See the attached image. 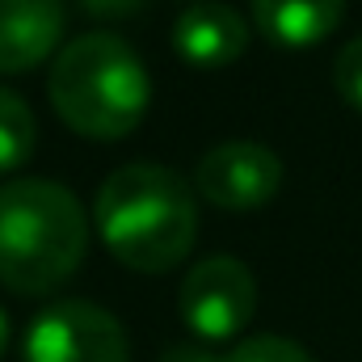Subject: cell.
Wrapping results in <instances>:
<instances>
[{"label":"cell","mask_w":362,"mask_h":362,"mask_svg":"<svg viewBox=\"0 0 362 362\" xmlns=\"http://www.w3.org/2000/svg\"><path fill=\"white\" fill-rule=\"evenodd\" d=\"M93 228L105 253L135 274L181 266L198 240V194L169 165L135 160L101 181Z\"/></svg>","instance_id":"1"},{"label":"cell","mask_w":362,"mask_h":362,"mask_svg":"<svg viewBox=\"0 0 362 362\" xmlns=\"http://www.w3.org/2000/svg\"><path fill=\"white\" fill-rule=\"evenodd\" d=\"M89 253V211L47 177L0 185V282L13 295H51Z\"/></svg>","instance_id":"2"},{"label":"cell","mask_w":362,"mask_h":362,"mask_svg":"<svg viewBox=\"0 0 362 362\" xmlns=\"http://www.w3.org/2000/svg\"><path fill=\"white\" fill-rule=\"evenodd\" d=\"M47 97L59 122L76 135L127 139L152 105V81L139 51L127 38L93 30L59 47L47 76Z\"/></svg>","instance_id":"3"},{"label":"cell","mask_w":362,"mask_h":362,"mask_svg":"<svg viewBox=\"0 0 362 362\" xmlns=\"http://www.w3.org/2000/svg\"><path fill=\"white\" fill-rule=\"evenodd\" d=\"M21 362H131V346L114 312L89 299H59L25 325Z\"/></svg>","instance_id":"4"},{"label":"cell","mask_w":362,"mask_h":362,"mask_svg":"<svg viewBox=\"0 0 362 362\" xmlns=\"http://www.w3.org/2000/svg\"><path fill=\"white\" fill-rule=\"evenodd\" d=\"M177 312L198 341H232L257 312V278L240 257H202L181 278Z\"/></svg>","instance_id":"5"},{"label":"cell","mask_w":362,"mask_h":362,"mask_svg":"<svg viewBox=\"0 0 362 362\" xmlns=\"http://www.w3.org/2000/svg\"><path fill=\"white\" fill-rule=\"evenodd\" d=\"M278 189H282V160L274 148L257 139L215 144L194 165V194H202L211 206L232 215L266 206Z\"/></svg>","instance_id":"6"},{"label":"cell","mask_w":362,"mask_h":362,"mask_svg":"<svg viewBox=\"0 0 362 362\" xmlns=\"http://www.w3.org/2000/svg\"><path fill=\"white\" fill-rule=\"evenodd\" d=\"M64 0H0V76L38 68L59 51Z\"/></svg>","instance_id":"7"},{"label":"cell","mask_w":362,"mask_h":362,"mask_svg":"<svg viewBox=\"0 0 362 362\" xmlns=\"http://www.w3.org/2000/svg\"><path fill=\"white\" fill-rule=\"evenodd\" d=\"M173 47L185 64L194 68H228L249 47V25L232 4L198 0L181 8L173 21Z\"/></svg>","instance_id":"8"},{"label":"cell","mask_w":362,"mask_h":362,"mask_svg":"<svg viewBox=\"0 0 362 362\" xmlns=\"http://www.w3.org/2000/svg\"><path fill=\"white\" fill-rule=\"evenodd\" d=\"M257 30L282 51H308L325 42L346 13V0H249Z\"/></svg>","instance_id":"9"},{"label":"cell","mask_w":362,"mask_h":362,"mask_svg":"<svg viewBox=\"0 0 362 362\" xmlns=\"http://www.w3.org/2000/svg\"><path fill=\"white\" fill-rule=\"evenodd\" d=\"M34 139H38L34 110H30L13 89L0 85V177H4V173H17V169L30 160Z\"/></svg>","instance_id":"10"},{"label":"cell","mask_w":362,"mask_h":362,"mask_svg":"<svg viewBox=\"0 0 362 362\" xmlns=\"http://www.w3.org/2000/svg\"><path fill=\"white\" fill-rule=\"evenodd\" d=\"M173 362H316L299 341H291V337H278V333H262V337H249V341H240L232 354H223V358H206V354H194L189 346H177V354Z\"/></svg>","instance_id":"11"},{"label":"cell","mask_w":362,"mask_h":362,"mask_svg":"<svg viewBox=\"0 0 362 362\" xmlns=\"http://www.w3.org/2000/svg\"><path fill=\"white\" fill-rule=\"evenodd\" d=\"M333 85L341 93V101L362 114V34L337 51V59H333Z\"/></svg>","instance_id":"12"},{"label":"cell","mask_w":362,"mask_h":362,"mask_svg":"<svg viewBox=\"0 0 362 362\" xmlns=\"http://www.w3.org/2000/svg\"><path fill=\"white\" fill-rule=\"evenodd\" d=\"M89 17H101V21H122V17H135L148 0H76Z\"/></svg>","instance_id":"13"},{"label":"cell","mask_w":362,"mask_h":362,"mask_svg":"<svg viewBox=\"0 0 362 362\" xmlns=\"http://www.w3.org/2000/svg\"><path fill=\"white\" fill-rule=\"evenodd\" d=\"M8 350V316H4V308H0V354Z\"/></svg>","instance_id":"14"}]
</instances>
